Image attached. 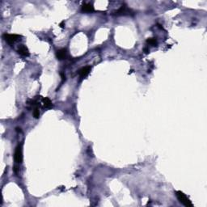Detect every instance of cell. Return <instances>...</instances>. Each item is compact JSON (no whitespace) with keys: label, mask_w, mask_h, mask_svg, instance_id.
I'll return each mask as SVG.
<instances>
[{"label":"cell","mask_w":207,"mask_h":207,"mask_svg":"<svg viewBox=\"0 0 207 207\" xmlns=\"http://www.w3.org/2000/svg\"><path fill=\"white\" fill-rule=\"evenodd\" d=\"M176 195H177V199H178V201H179L182 205H184V206L186 207L193 206L192 201L189 200V198H188V197L185 195L183 192H181V191H177V192L176 193Z\"/></svg>","instance_id":"6da1fadb"},{"label":"cell","mask_w":207,"mask_h":207,"mask_svg":"<svg viewBox=\"0 0 207 207\" xmlns=\"http://www.w3.org/2000/svg\"><path fill=\"white\" fill-rule=\"evenodd\" d=\"M14 159L18 164H21L23 162V143H20L16 146L14 154Z\"/></svg>","instance_id":"7a4b0ae2"},{"label":"cell","mask_w":207,"mask_h":207,"mask_svg":"<svg viewBox=\"0 0 207 207\" xmlns=\"http://www.w3.org/2000/svg\"><path fill=\"white\" fill-rule=\"evenodd\" d=\"M3 39L5 40V41L6 42H8L9 45H13L14 43L16 41H18L19 40V38H20L21 37L19 36V35H16V34H4L3 36Z\"/></svg>","instance_id":"3957f363"},{"label":"cell","mask_w":207,"mask_h":207,"mask_svg":"<svg viewBox=\"0 0 207 207\" xmlns=\"http://www.w3.org/2000/svg\"><path fill=\"white\" fill-rule=\"evenodd\" d=\"M115 14L117 15H132V14H134V12H133V11L131 9L127 8L126 5L124 4L115 12Z\"/></svg>","instance_id":"277c9868"},{"label":"cell","mask_w":207,"mask_h":207,"mask_svg":"<svg viewBox=\"0 0 207 207\" xmlns=\"http://www.w3.org/2000/svg\"><path fill=\"white\" fill-rule=\"evenodd\" d=\"M17 52H18V54H20V55H22V56H23V57H28L29 54H29V50H28V49L25 46H23V45H21V46H19Z\"/></svg>","instance_id":"5b68a950"},{"label":"cell","mask_w":207,"mask_h":207,"mask_svg":"<svg viewBox=\"0 0 207 207\" xmlns=\"http://www.w3.org/2000/svg\"><path fill=\"white\" fill-rule=\"evenodd\" d=\"M94 11V7L91 3H84L81 8V12L84 13H92Z\"/></svg>","instance_id":"8992f818"},{"label":"cell","mask_w":207,"mask_h":207,"mask_svg":"<svg viewBox=\"0 0 207 207\" xmlns=\"http://www.w3.org/2000/svg\"><path fill=\"white\" fill-rule=\"evenodd\" d=\"M92 70V67L91 66H84L83 68H81L79 70V75L81 78H85L86 76L88 75V74L90 73Z\"/></svg>","instance_id":"52a82bcc"},{"label":"cell","mask_w":207,"mask_h":207,"mask_svg":"<svg viewBox=\"0 0 207 207\" xmlns=\"http://www.w3.org/2000/svg\"><path fill=\"white\" fill-rule=\"evenodd\" d=\"M56 57L59 60H64L67 58V52L66 49H61L57 51L56 53Z\"/></svg>","instance_id":"ba28073f"},{"label":"cell","mask_w":207,"mask_h":207,"mask_svg":"<svg viewBox=\"0 0 207 207\" xmlns=\"http://www.w3.org/2000/svg\"><path fill=\"white\" fill-rule=\"evenodd\" d=\"M42 103H43V105H44V107L46 108H51L53 107L52 101H51L50 98H48V97L43 98Z\"/></svg>","instance_id":"9c48e42d"},{"label":"cell","mask_w":207,"mask_h":207,"mask_svg":"<svg viewBox=\"0 0 207 207\" xmlns=\"http://www.w3.org/2000/svg\"><path fill=\"white\" fill-rule=\"evenodd\" d=\"M146 43L148 45L155 46L157 45V41H156V38H148L146 40Z\"/></svg>","instance_id":"30bf717a"},{"label":"cell","mask_w":207,"mask_h":207,"mask_svg":"<svg viewBox=\"0 0 207 207\" xmlns=\"http://www.w3.org/2000/svg\"><path fill=\"white\" fill-rule=\"evenodd\" d=\"M33 117H34L36 119L39 118V117H40V111H39L38 108H36L34 110H33Z\"/></svg>","instance_id":"8fae6325"},{"label":"cell","mask_w":207,"mask_h":207,"mask_svg":"<svg viewBox=\"0 0 207 207\" xmlns=\"http://www.w3.org/2000/svg\"><path fill=\"white\" fill-rule=\"evenodd\" d=\"M59 26L61 28H64V26H65V21H62V22H61L60 23V24H59Z\"/></svg>","instance_id":"7c38bea8"},{"label":"cell","mask_w":207,"mask_h":207,"mask_svg":"<svg viewBox=\"0 0 207 207\" xmlns=\"http://www.w3.org/2000/svg\"><path fill=\"white\" fill-rule=\"evenodd\" d=\"M144 52H145V54H149V49H148V48H145V49H144Z\"/></svg>","instance_id":"4fadbf2b"},{"label":"cell","mask_w":207,"mask_h":207,"mask_svg":"<svg viewBox=\"0 0 207 207\" xmlns=\"http://www.w3.org/2000/svg\"><path fill=\"white\" fill-rule=\"evenodd\" d=\"M13 170H14V172H15V173H17V172H18V167H17V166H14V168H13Z\"/></svg>","instance_id":"5bb4252c"}]
</instances>
